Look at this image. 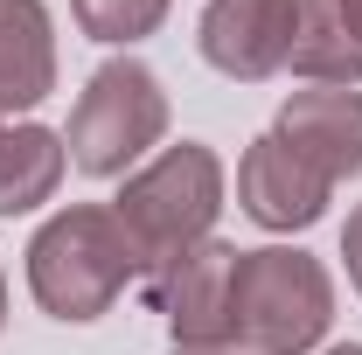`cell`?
<instances>
[{
  "mask_svg": "<svg viewBox=\"0 0 362 355\" xmlns=\"http://www.w3.org/2000/svg\"><path fill=\"white\" fill-rule=\"evenodd\" d=\"M230 272H237V244H195L188 258L146 272V300L168 313L175 349H216L230 342Z\"/></svg>",
  "mask_w": 362,
  "mask_h": 355,
  "instance_id": "5",
  "label": "cell"
},
{
  "mask_svg": "<svg viewBox=\"0 0 362 355\" xmlns=\"http://www.w3.org/2000/svg\"><path fill=\"white\" fill-rule=\"evenodd\" d=\"M293 28H300V0H209L202 56L237 84H265L293 56Z\"/></svg>",
  "mask_w": 362,
  "mask_h": 355,
  "instance_id": "6",
  "label": "cell"
},
{
  "mask_svg": "<svg viewBox=\"0 0 362 355\" xmlns=\"http://www.w3.org/2000/svg\"><path fill=\"white\" fill-rule=\"evenodd\" d=\"M334 320V286L327 265L293 251V244H265V251H237L230 272V342L251 355H307Z\"/></svg>",
  "mask_w": 362,
  "mask_h": 355,
  "instance_id": "2",
  "label": "cell"
},
{
  "mask_svg": "<svg viewBox=\"0 0 362 355\" xmlns=\"http://www.w3.org/2000/svg\"><path fill=\"white\" fill-rule=\"evenodd\" d=\"M63 181V139L49 126H14L0 133V216H28Z\"/></svg>",
  "mask_w": 362,
  "mask_h": 355,
  "instance_id": "11",
  "label": "cell"
},
{
  "mask_svg": "<svg viewBox=\"0 0 362 355\" xmlns=\"http://www.w3.org/2000/svg\"><path fill=\"white\" fill-rule=\"evenodd\" d=\"M341 258H349V279H356V293H362V202L349 209V230H341Z\"/></svg>",
  "mask_w": 362,
  "mask_h": 355,
  "instance_id": "13",
  "label": "cell"
},
{
  "mask_svg": "<svg viewBox=\"0 0 362 355\" xmlns=\"http://www.w3.org/2000/svg\"><path fill=\"white\" fill-rule=\"evenodd\" d=\"M90 42H139L168 21V0H70Z\"/></svg>",
  "mask_w": 362,
  "mask_h": 355,
  "instance_id": "12",
  "label": "cell"
},
{
  "mask_svg": "<svg viewBox=\"0 0 362 355\" xmlns=\"http://www.w3.org/2000/svg\"><path fill=\"white\" fill-rule=\"evenodd\" d=\"M327 355H362V342H341V349H327Z\"/></svg>",
  "mask_w": 362,
  "mask_h": 355,
  "instance_id": "16",
  "label": "cell"
},
{
  "mask_svg": "<svg viewBox=\"0 0 362 355\" xmlns=\"http://www.w3.org/2000/svg\"><path fill=\"white\" fill-rule=\"evenodd\" d=\"M175 355H251V349H237V342H216V349H175Z\"/></svg>",
  "mask_w": 362,
  "mask_h": 355,
  "instance_id": "14",
  "label": "cell"
},
{
  "mask_svg": "<svg viewBox=\"0 0 362 355\" xmlns=\"http://www.w3.org/2000/svg\"><path fill=\"white\" fill-rule=\"evenodd\" d=\"M133 279H139L133 237L119 230L112 209H98V202L56 209L35 230V244H28V293L56 320H98V313H112V300Z\"/></svg>",
  "mask_w": 362,
  "mask_h": 355,
  "instance_id": "1",
  "label": "cell"
},
{
  "mask_svg": "<svg viewBox=\"0 0 362 355\" xmlns=\"http://www.w3.org/2000/svg\"><path fill=\"white\" fill-rule=\"evenodd\" d=\"M160 133H168L160 77L146 63H133V56H112L105 70H90L84 98L70 112V161L84 175L112 181V175H126L146 146H160Z\"/></svg>",
  "mask_w": 362,
  "mask_h": 355,
  "instance_id": "4",
  "label": "cell"
},
{
  "mask_svg": "<svg viewBox=\"0 0 362 355\" xmlns=\"http://www.w3.org/2000/svg\"><path fill=\"white\" fill-rule=\"evenodd\" d=\"M327 195H334V181L320 175V168H307L279 133H258L244 146L237 202H244L251 223H265V230H307V223H320Z\"/></svg>",
  "mask_w": 362,
  "mask_h": 355,
  "instance_id": "7",
  "label": "cell"
},
{
  "mask_svg": "<svg viewBox=\"0 0 362 355\" xmlns=\"http://www.w3.org/2000/svg\"><path fill=\"white\" fill-rule=\"evenodd\" d=\"M341 14H349V21H356V35H362V0H341Z\"/></svg>",
  "mask_w": 362,
  "mask_h": 355,
  "instance_id": "15",
  "label": "cell"
},
{
  "mask_svg": "<svg viewBox=\"0 0 362 355\" xmlns=\"http://www.w3.org/2000/svg\"><path fill=\"white\" fill-rule=\"evenodd\" d=\"M286 70H300L307 84H327V91L362 84V35L341 14V0H300V28H293Z\"/></svg>",
  "mask_w": 362,
  "mask_h": 355,
  "instance_id": "10",
  "label": "cell"
},
{
  "mask_svg": "<svg viewBox=\"0 0 362 355\" xmlns=\"http://www.w3.org/2000/svg\"><path fill=\"white\" fill-rule=\"evenodd\" d=\"M56 91V35L42 0H0V112H28Z\"/></svg>",
  "mask_w": 362,
  "mask_h": 355,
  "instance_id": "9",
  "label": "cell"
},
{
  "mask_svg": "<svg viewBox=\"0 0 362 355\" xmlns=\"http://www.w3.org/2000/svg\"><path fill=\"white\" fill-rule=\"evenodd\" d=\"M272 133L286 139L307 168H320L327 181L362 175V91H293L279 105V126Z\"/></svg>",
  "mask_w": 362,
  "mask_h": 355,
  "instance_id": "8",
  "label": "cell"
},
{
  "mask_svg": "<svg viewBox=\"0 0 362 355\" xmlns=\"http://www.w3.org/2000/svg\"><path fill=\"white\" fill-rule=\"evenodd\" d=\"M216 209H223V168L195 139H181L153 168H139L119 188V202H112L119 230L133 237V251H139V272H160L175 258H188L195 244H209Z\"/></svg>",
  "mask_w": 362,
  "mask_h": 355,
  "instance_id": "3",
  "label": "cell"
},
{
  "mask_svg": "<svg viewBox=\"0 0 362 355\" xmlns=\"http://www.w3.org/2000/svg\"><path fill=\"white\" fill-rule=\"evenodd\" d=\"M0 327H7V279H0Z\"/></svg>",
  "mask_w": 362,
  "mask_h": 355,
  "instance_id": "17",
  "label": "cell"
}]
</instances>
